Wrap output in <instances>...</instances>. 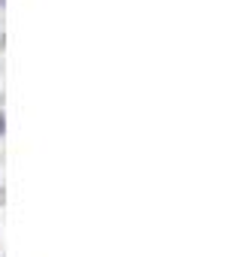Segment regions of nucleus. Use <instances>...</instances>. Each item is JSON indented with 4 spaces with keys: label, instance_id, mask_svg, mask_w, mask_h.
<instances>
[{
    "label": "nucleus",
    "instance_id": "nucleus-1",
    "mask_svg": "<svg viewBox=\"0 0 242 257\" xmlns=\"http://www.w3.org/2000/svg\"><path fill=\"white\" fill-rule=\"evenodd\" d=\"M4 131H7V121H4V112H0V137H4Z\"/></svg>",
    "mask_w": 242,
    "mask_h": 257
},
{
    "label": "nucleus",
    "instance_id": "nucleus-4",
    "mask_svg": "<svg viewBox=\"0 0 242 257\" xmlns=\"http://www.w3.org/2000/svg\"><path fill=\"white\" fill-rule=\"evenodd\" d=\"M0 10H4V0H0Z\"/></svg>",
    "mask_w": 242,
    "mask_h": 257
},
{
    "label": "nucleus",
    "instance_id": "nucleus-3",
    "mask_svg": "<svg viewBox=\"0 0 242 257\" xmlns=\"http://www.w3.org/2000/svg\"><path fill=\"white\" fill-rule=\"evenodd\" d=\"M0 103H4V91H0Z\"/></svg>",
    "mask_w": 242,
    "mask_h": 257
},
{
    "label": "nucleus",
    "instance_id": "nucleus-2",
    "mask_svg": "<svg viewBox=\"0 0 242 257\" xmlns=\"http://www.w3.org/2000/svg\"><path fill=\"white\" fill-rule=\"evenodd\" d=\"M0 203H4V191H0Z\"/></svg>",
    "mask_w": 242,
    "mask_h": 257
}]
</instances>
